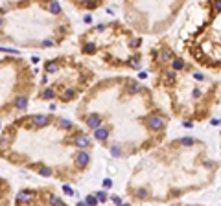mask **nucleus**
<instances>
[{"instance_id": "31", "label": "nucleus", "mask_w": 221, "mask_h": 206, "mask_svg": "<svg viewBox=\"0 0 221 206\" xmlns=\"http://www.w3.org/2000/svg\"><path fill=\"white\" fill-rule=\"evenodd\" d=\"M103 186H105V188H113V180H110V178H105V180H103Z\"/></svg>"}, {"instance_id": "26", "label": "nucleus", "mask_w": 221, "mask_h": 206, "mask_svg": "<svg viewBox=\"0 0 221 206\" xmlns=\"http://www.w3.org/2000/svg\"><path fill=\"white\" fill-rule=\"evenodd\" d=\"M63 98H64V100H70V98H74V90H72V88H68V90H64V94H63Z\"/></svg>"}, {"instance_id": "27", "label": "nucleus", "mask_w": 221, "mask_h": 206, "mask_svg": "<svg viewBox=\"0 0 221 206\" xmlns=\"http://www.w3.org/2000/svg\"><path fill=\"white\" fill-rule=\"evenodd\" d=\"M59 125H61L63 129H70V127H72V123H70L68 120H61V122H59Z\"/></svg>"}, {"instance_id": "14", "label": "nucleus", "mask_w": 221, "mask_h": 206, "mask_svg": "<svg viewBox=\"0 0 221 206\" xmlns=\"http://www.w3.org/2000/svg\"><path fill=\"white\" fill-rule=\"evenodd\" d=\"M50 11H52L54 15H59V13H61V6H59V4L55 2V0H54L52 4H50Z\"/></svg>"}, {"instance_id": "21", "label": "nucleus", "mask_w": 221, "mask_h": 206, "mask_svg": "<svg viewBox=\"0 0 221 206\" xmlns=\"http://www.w3.org/2000/svg\"><path fill=\"white\" fill-rule=\"evenodd\" d=\"M42 96L46 98V100H52V98H54V90H52V88H46V90L42 92Z\"/></svg>"}, {"instance_id": "19", "label": "nucleus", "mask_w": 221, "mask_h": 206, "mask_svg": "<svg viewBox=\"0 0 221 206\" xmlns=\"http://www.w3.org/2000/svg\"><path fill=\"white\" fill-rule=\"evenodd\" d=\"M39 175H42V177H50V175H52V169H50V168H41V169H39Z\"/></svg>"}, {"instance_id": "8", "label": "nucleus", "mask_w": 221, "mask_h": 206, "mask_svg": "<svg viewBox=\"0 0 221 206\" xmlns=\"http://www.w3.org/2000/svg\"><path fill=\"white\" fill-rule=\"evenodd\" d=\"M140 63H142L140 55H131V57H129V61H127V64H129V66H133V68H140Z\"/></svg>"}, {"instance_id": "18", "label": "nucleus", "mask_w": 221, "mask_h": 206, "mask_svg": "<svg viewBox=\"0 0 221 206\" xmlns=\"http://www.w3.org/2000/svg\"><path fill=\"white\" fill-rule=\"evenodd\" d=\"M129 92H131V94H137V92H140V85H137V83H131V85H129Z\"/></svg>"}, {"instance_id": "35", "label": "nucleus", "mask_w": 221, "mask_h": 206, "mask_svg": "<svg viewBox=\"0 0 221 206\" xmlns=\"http://www.w3.org/2000/svg\"><path fill=\"white\" fill-rule=\"evenodd\" d=\"M193 77H195V79H199V81L205 79V76H203V74H193Z\"/></svg>"}, {"instance_id": "11", "label": "nucleus", "mask_w": 221, "mask_h": 206, "mask_svg": "<svg viewBox=\"0 0 221 206\" xmlns=\"http://www.w3.org/2000/svg\"><path fill=\"white\" fill-rule=\"evenodd\" d=\"M171 66H173V70H175V72H177V70H183V68H184V61L175 59V61L171 63Z\"/></svg>"}, {"instance_id": "2", "label": "nucleus", "mask_w": 221, "mask_h": 206, "mask_svg": "<svg viewBox=\"0 0 221 206\" xmlns=\"http://www.w3.org/2000/svg\"><path fill=\"white\" fill-rule=\"evenodd\" d=\"M31 123L35 127H44L50 123V116H44V114H35V116L31 118Z\"/></svg>"}, {"instance_id": "24", "label": "nucleus", "mask_w": 221, "mask_h": 206, "mask_svg": "<svg viewBox=\"0 0 221 206\" xmlns=\"http://www.w3.org/2000/svg\"><path fill=\"white\" fill-rule=\"evenodd\" d=\"M166 81H170V83H173V81H175V70L166 72Z\"/></svg>"}, {"instance_id": "13", "label": "nucleus", "mask_w": 221, "mask_h": 206, "mask_svg": "<svg viewBox=\"0 0 221 206\" xmlns=\"http://www.w3.org/2000/svg\"><path fill=\"white\" fill-rule=\"evenodd\" d=\"M81 4H83L85 8H91V9H92V8L98 6V0H81Z\"/></svg>"}, {"instance_id": "12", "label": "nucleus", "mask_w": 221, "mask_h": 206, "mask_svg": "<svg viewBox=\"0 0 221 206\" xmlns=\"http://www.w3.org/2000/svg\"><path fill=\"white\" fill-rule=\"evenodd\" d=\"M110 155H113V156H120V155H122V147H120L118 144L110 146Z\"/></svg>"}, {"instance_id": "10", "label": "nucleus", "mask_w": 221, "mask_h": 206, "mask_svg": "<svg viewBox=\"0 0 221 206\" xmlns=\"http://www.w3.org/2000/svg\"><path fill=\"white\" fill-rule=\"evenodd\" d=\"M57 70H59V64H57V63H48V64H46V72H48V74H55Z\"/></svg>"}, {"instance_id": "7", "label": "nucleus", "mask_w": 221, "mask_h": 206, "mask_svg": "<svg viewBox=\"0 0 221 206\" xmlns=\"http://www.w3.org/2000/svg\"><path fill=\"white\" fill-rule=\"evenodd\" d=\"M33 201V193H28V191H22L17 195V202H31Z\"/></svg>"}, {"instance_id": "32", "label": "nucleus", "mask_w": 221, "mask_h": 206, "mask_svg": "<svg viewBox=\"0 0 221 206\" xmlns=\"http://www.w3.org/2000/svg\"><path fill=\"white\" fill-rule=\"evenodd\" d=\"M110 201H113L114 204H122V199H120L118 195H113V197H110Z\"/></svg>"}, {"instance_id": "15", "label": "nucleus", "mask_w": 221, "mask_h": 206, "mask_svg": "<svg viewBox=\"0 0 221 206\" xmlns=\"http://www.w3.org/2000/svg\"><path fill=\"white\" fill-rule=\"evenodd\" d=\"M85 202H87V206H94V204H98L100 201H98V197H96V195H88Z\"/></svg>"}, {"instance_id": "1", "label": "nucleus", "mask_w": 221, "mask_h": 206, "mask_svg": "<svg viewBox=\"0 0 221 206\" xmlns=\"http://www.w3.org/2000/svg\"><path fill=\"white\" fill-rule=\"evenodd\" d=\"M146 123H147L149 131H162V129H164V120H162V116H157V114H151V116H147Z\"/></svg>"}, {"instance_id": "4", "label": "nucleus", "mask_w": 221, "mask_h": 206, "mask_svg": "<svg viewBox=\"0 0 221 206\" xmlns=\"http://www.w3.org/2000/svg\"><path fill=\"white\" fill-rule=\"evenodd\" d=\"M74 146H78V147H88V146H91V140H88L87 134H78L74 138Z\"/></svg>"}, {"instance_id": "3", "label": "nucleus", "mask_w": 221, "mask_h": 206, "mask_svg": "<svg viewBox=\"0 0 221 206\" xmlns=\"http://www.w3.org/2000/svg\"><path fill=\"white\" fill-rule=\"evenodd\" d=\"M87 125L94 131L96 127H100V125H101V118L98 116V114H88V116H87Z\"/></svg>"}, {"instance_id": "33", "label": "nucleus", "mask_w": 221, "mask_h": 206, "mask_svg": "<svg viewBox=\"0 0 221 206\" xmlns=\"http://www.w3.org/2000/svg\"><path fill=\"white\" fill-rule=\"evenodd\" d=\"M52 44H54V41H52V39H46V41L42 42V46H46V48H48V46H52Z\"/></svg>"}, {"instance_id": "34", "label": "nucleus", "mask_w": 221, "mask_h": 206, "mask_svg": "<svg viewBox=\"0 0 221 206\" xmlns=\"http://www.w3.org/2000/svg\"><path fill=\"white\" fill-rule=\"evenodd\" d=\"M201 94H203V92H201L199 88H195V90H193V98H201Z\"/></svg>"}, {"instance_id": "30", "label": "nucleus", "mask_w": 221, "mask_h": 206, "mask_svg": "<svg viewBox=\"0 0 221 206\" xmlns=\"http://www.w3.org/2000/svg\"><path fill=\"white\" fill-rule=\"evenodd\" d=\"M50 202H54V204H61L63 201H61L59 197H55V195H52V197H50Z\"/></svg>"}, {"instance_id": "22", "label": "nucleus", "mask_w": 221, "mask_h": 206, "mask_svg": "<svg viewBox=\"0 0 221 206\" xmlns=\"http://www.w3.org/2000/svg\"><path fill=\"white\" fill-rule=\"evenodd\" d=\"M181 144H183V146H193V144H195V140H193V138H188V136H186V138H183V140H181Z\"/></svg>"}, {"instance_id": "9", "label": "nucleus", "mask_w": 221, "mask_h": 206, "mask_svg": "<svg viewBox=\"0 0 221 206\" xmlns=\"http://www.w3.org/2000/svg\"><path fill=\"white\" fill-rule=\"evenodd\" d=\"M83 52H85V54H94V52H96V44H94V42H87L85 46H83Z\"/></svg>"}, {"instance_id": "16", "label": "nucleus", "mask_w": 221, "mask_h": 206, "mask_svg": "<svg viewBox=\"0 0 221 206\" xmlns=\"http://www.w3.org/2000/svg\"><path fill=\"white\" fill-rule=\"evenodd\" d=\"M173 57H171V54L168 52V50H162L160 52V61H164V63H168V61H171Z\"/></svg>"}, {"instance_id": "28", "label": "nucleus", "mask_w": 221, "mask_h": 206, "mask_svg": "<svg viewBox=\"0 0 221 206\" xmlns=\"http://www.w3.org/2000/svg\"><path fill=\"white\" fill-rule=\"evenodd\" d=\"M140 44H142V41H140V39H133V41H131V48H138Z\"/></svg>"}, {"instance_id": "6", "label": "nucleus", "mask_w": 221, "mask_h": 206, "mask_svg": "<svg viewBox=\"0 0 221 206\" xmlns=\"http://www.w3.org/2000/svg\"><path fill=\"white\" fill-rule=\"evenodd\" d=\"M88 160H91V156H88V155L83 151V153H79V155L76 156V164H78L79 168H85V166L88 164Z\"/></svg>"}, {"instance_id": "36", "label": "nucleus", "mask_w": 221, "mask_h": 206, "mask_svg": "<svg viewBox=\"0 0 221 206\" xmlns=\"http://www.w3.org/2000/svg\"><path fill=\"white\" fill-rule=\"evenodd\" d=\"M2 22H4V20H2V17H0V26H2Z\"/></svg>"}, {"instance_id": "29", "label": "nucleus", "mask_w": 221, "mask_h": 206, "mask_svg": "<svg viewBox=\"0 0 221 206\" xmlns=\"http://www.w3.org/2000/svg\"><path fill=\"white\" fill-rule=\"evenodd\" d=\"M137 197H138V199H146V197H147V191H146V190H138V191H137Z\"/></svg>"}, {"instance_id": "17", "label": "nucleus", "mask_w": 221, "mask_h": 206, "mask_svg": "<svg viewBox=\"0 0 221 206\" xmlns=\"http://www.w3.org/2000/svg\"><path fill=\"white\" fill-rule=\"evenodd\" d=\"M17 107L24 110V109L28 107V101H26V98H18V100H17Z\"/></svg>"}, {"instance_id": "5", "label": "nucleus", "mask_w": 221, "mask_h": 206, "mask_svg": "<svg viewBox=\"0 0 221 206\" xmlns=\"http://www.w3.org/2000/svg\"><path fill=\"white\" fill-rule=\"evenodd\" d=\"M94 138L100 140V142L107 140V138H109V129H105V127H96V129H94Z\"/></svg>"}, {"instance_id": "20", "label": "nucleus", "mask_w": 221, "mask_h": 206, "mask_svg": "<svg viewBox=\"0 0 221 206\" xmlns=\"http://www.w3.org/2000/svg\"><path fill=\"white\" fill-rule=\"evenodd\" d=\"M212 8H214L216 13H221V0H214V2H212Z\"/></svg>"}, {"instance_id": "23", "label": "nucleus", "mask_w": 221, "mask_h": 206, "mask_svg": "<svg viewBox=\"0 0 221 206\" xmlns=\"http://www.w3.org/2000/svg\"><path fill=\"white\" fill-rule=\"evenodd\" d=\"M63 191H64L66 195H68V197H72V195H74V190H72L68 184H64V186H63Z\"/></svg>"}, {"instance_id": "25", "label": "nucleus", "mask_w": 221, "mask_h": 206, "mask_svg": "<svg viewBox=\"0 0 221 206\" xmlns=\"http://www.w3.org/2000/svg\"><path fill=\"white\" fill-rule=\"evenodd\" d=\"M96 197H98V201H100V202H105V201H107V193H105V191H98V193H96Z\"/></svg>"}]
</instances>
